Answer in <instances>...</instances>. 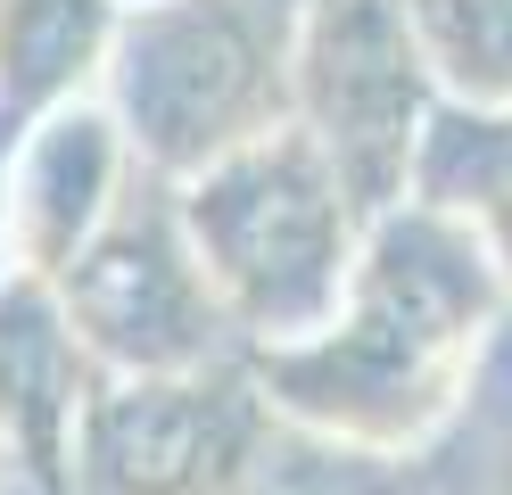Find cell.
<instances>
[{
    "label": "cell",
    "mask_w": 512,
    "mask_h": 495,
    "mask_svg": "<svg viewBox=\"0 0 512 495\" xmlns=\"http://www.w3.org/2000/svg\"><path fill=\"white\" fill-rule=\"evenodd\" d=\"M512 297L455 223L397 207L364 231L331 322L298 347L248 355L265 413L298 438L422 462L463 413L488 347L504 339Z\"/></svg>",
    "instance_id": "6da1fadb"
},
{
    "label": "cell",
    "mask_w": 512,
    "mask_h": 495,
    "mask_svg": "<svg viewBox=\"0 0 512 495\" xmlns=\"http://www.w3.org/2000/svg\"><path fill=\"white\" fill-rule=\"evenodd\" d=\"M174 215L248 355L314 339L372 231V215L347 198V182L323 165V149L298 124L174 182Z\"/></svg>",
    "instance_id": "7a4b0ae2"
},
{
    "label": "cell",
    "mask_w": 512,
    "mask_h": 495,
    "mask_svg": "<svg viewBox=\"0 0 512 495\" xmlns=\"http://www.w3.org/2000/svg\"><path fill=\"white\" fill-rule=\"evenodd\" d=\"M306 0H141L116 17L108 116L141 174L190 182L290 124Z\"/></svg>",
    "instance_id": "3957f363"
},
{
    "label": "cell",
    "mask_w": 512,
    "mask_h": 495,
    "mask_svg": "<svg viewBox=\"0 0 512 495\" xmlns=\"http://www.w3.org/2000/svg\"><path fill=\"white\" fill-rule=\"evenodd\" d=\"M50 297L100 380H182L248 363L240 330L223 322L199 256L182 240L174 182L157 174H133V190L91 231V248L50 281Z\"/></svg>",
    "instance_id": "277c9868"
},
{
    "label": "cell",
    "mask_w": 512,
    "mask_h": 495,
    "mask_svg": "<svg viewBox=\"0 0 512 495\" xmlns=\"http://www.w3.org/2000/svg\"><path fill=\"white\" fill-rule=\"evenodd\" d=\"M430 116H438V75L422 25H413V0H306L290 124L323 149V165L372 223L405 207Z\"/></svg>",
    "instance_id": "5b68a950"
},
{
    "label": "cell",
    "mask_w": 512,
    "mask_h": 495,
    "mask_svg": "<svg viewBox=\"0 0 512 495\" xmlns=\"http://www.w3.org/2000/svg\"><path fill=\"white\" fill-rule=\"evenodd\" d=\"M265 396L248 363L232 372H182V380H100L83 396L67 487L75 495H232L256 438Z\"/></svg>",
    "instance_id": "8992f818"
},
{
    "label": "cell",
    "mask_w": 512,
    "mask_h": 495,
    "mask_svg": "<svg viewBox=\"0 0 512 495\" xmlns=\"http://www.w3.org/2000/svg\"><path fill=\"white\" fill-rule=\"evenodd\" d=\"M133 174L141 165L124 149L108 99H75V108L25 124L9 141V174H0V248H9V273L58 281L91 248V231L116 215Z\"/></svg>",
    "instance_id": "52a82bcc"
},
{
    "label": "cell",
    "mask_w": 512,
    "mask_h": 495,
    "mask_svg": "<svg viewBox=\"0 0 512 495\" xmlns=\"http://www.w3.org/2000/svg\"><path fill=\"white\" fill-rule=\"evenodd\" d=\"M100 372L83 363L50 281L0 273V438L34 479H67V446Z\"/></svg>",
    "instance_id": "ba28073f"
},
{
    "label": "cell",
    "mask_w": 512,
    "mask_h": 495,
    "mask_svg": "<svg viewBox=\"0 0 512 495\" xmlns=\"http://www.w3.org/2000/svg\"><path fill=\"white\" fill-rule=\"evenodd\" d=\"M405 207H430L438 223H455L512 297V108H455V99H438L422 157H413Z\"/></svg>",
    "instance_id": "9c48e42d"
},
{
    "label": "cell",
    "mask_w": 512,
    "mask_h": 495,
    "mask_svg": "<svg viewBox=\"0 0 512 495\" xmlns=\"http://www.w3.org/2000/svg\"><path fill=\"white\" fill-rule=\"evenodd\" d=\"M116 0H0V116L17 132L91 99L83 83L108 75Z\"/></svg>",
    "instance_id": "30bf717a"
},
{
    "label": "cell",
    "mask_w": 512,
    "mask_h": 495,
    "mask_svg": "<svg viewBox=\"0 0 512 495\" xmlns=\"http://www.w3.org/2000/svg\"><path fill=\"white\" fill-rule=\"evenodd\" d=\"M422 479H430V495H512V322L479 363L463 413L422 454Z\"/></svg>",
    "instance_id": "8fae6325"
},
{
    "label": "cell",
    "mask_w": 512,
    "mask_h": 495,
    "mask_svg": "<svg viewBox=\"0 0 512 495\" xmlns=\"http://www.w3.org/2000/svg\"><path fill=\"white\" fill-rule=\"evenodd\" d=\"M438 99L512 108V0H413Z\"/></svg>",
    "instance_id": "7c38bea8"
},
{
    "label": "cell",
    "mask_w": 512,
    "mask_h": 495,
    "mask_svg": "<svg viewBox=\"0 0 512 495\" xmlns=\"http://www.w3.org/2000/svg\"><path fill=\"white\" fill-rule=\"evenodd\" d=\"M232 495H430V479H422V462L323 446V438H298V429L265 421V438H256Z\"/></svg>",
    "instance_id": "4fadbf2b"
},
{
    "label": "cell",
    "mask_w": 512,
    "mask_h": 495,
    "mask_svg": "<svg viewBox=\"0 0 512 495\" xmlns=\"http://www.w3.org/2000/svg\"><path fill=\"white\" fill-rule=\"evenodd\" d=\"M9 141H17V124H9V116H0V149H9Z\"/></svg>",
    "instance_id": "5bb4252c"
},
{
    "label": "cell",
    "mask_w": 512,
    "mask_h": 495,
    "mask_svg": "<svg viewBox=\"0 0 512 495\" xmlns=\"http://www.w3.org/2000/svg\"><path fill=\"white\" fill-rule=\"evenodd\" d=\"M116 9H141V0H116Z\"/></svg>",
    "instance_id": "9a60e30c"
}]
</instances>
